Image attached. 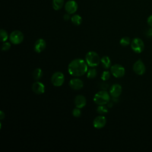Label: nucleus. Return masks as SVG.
<instances>
[{
    "mask_svg": "<svg viewBox=\"0 0 152 152\" xmlns=\"http://www.w3.org/2000/svg\"><path fill=\"white\" fill-rule=\"evenodd\" d=\"M86 103L87 100L85 96L81 94H78L75 96L74 99V104L75 105V107L81 109L86 105Z\"/></svg>",
    "mask_w": 152,
    "mask_h": 152,
    "instance_id": "nucleus-15",
    "label": "nucleus"
},
{
    "mask_svg": "<svg viewBox=\"0 0 152 152\" xmlns=\"http://www.w3.org/2000/svg\"><path fill=\"white\" fill-rule=\"evenodd\" d=\"M69 86L74 90H79L83 87L84 83L81 79L78 78H74L69 80Z\"/></svg>",
    "mask_w": 152,
    "mask_h": 152,
    "instance_id": "nucleus-12",
    "label": "nucleus"
},
{
    "mask_svg": "<svg viewBox=\"0 0 152 152\" xmlns=\"http://www.w3.org/2000/svg\"><path fill=\"white\" fill-rule=\"evenodd\" d=\"M109 93L106 90H101L95 94L93 98L94 103L98 105H105L109 102Z\"/></svg>",
    "mask_w": 152,
    "mask_h": 152,
    "instance_id": "nucleus-2",
    "label": "nucleus"
},
{
    "mask_svg": "<svg viewBox=\"0 0 152 152\" xmlns=\"http://www.w3.org/2000/svg\"><path fill=\"white\" fill-rule=\"evenodd\" d=\"M131 48L134 52L140 53L144 50V44L141 39L135 37L131 42Z\"/></svg>",
    "mask_w": 152,
    "mask_h": 152,
    "instance_id": "nucleus-6",
    "label": "nucleus"
},
{
    "mask_svg": "<svg viewBox=\"0 0 152 152\" xmlns=\"http://www.w3.org/2000/svg\"><path fill=\"white\" fill-rule=\"evenodd\" d=\"M122 87L119 84H113L110 88V94L113 98H118L122 93Z\"/></svg>",
    "mask_w": 152,
    "mask_h": 152,
    "instance_id": "nucleus-14",
    "label": "nucleus"
},
{
    "mask_svg": "<svg viewBox=\"0 0 152 152\" xmlns=\"http://www.w3.org/2000/svg\"><path fill=\"white\" fill-rule=\"evenodd\" d=\"M106 124V118L103 115H99L96 116L93 121V126L96 129H101L103 128Z\"/></svg>",
    "mask_w": 152,
    "mask_h": 152,
    "instance_id": "nucleus-9",
    "label": "nucleus"
},
{
    "mask_svg": "<svg viewBox=\"0 0 152 152\" xmlns=\"http://www.w3.org/2000/svg\"><path fill=\"white\" fill-rule=\"evenodd\" d=\"M1 34V40L2 42H5L8 38V34L7 31L4 29H1L0 30Z\"/></svg>",
    "mask_w": 152,
    "mask_h": 152,
    "instance_id": "nucleus-23",
    "label": "nucleus"
},
{
    "mask_svg": "<svg viewBox=\"0 0 152 152\" xmlns=\"http://www.w3.org/2000/svg\"><path fill=\"white\" fill-rule=\"evenodd\" d=\"M64 20L65 21H68L70 19V15H69V14L67 13V14H65L64 15Z\"/></svg>",
    "mask_w": 152,
    "mask_h": 152,
    "instance_id": "nucleus-29",
    "label": "nucleus"
},
{
    "mask_svg": "<svg viewBox=\"0 0 152 152\" xmlns=\"http://www.w3.org/2000/svg\"><path fill=\"white\" fill-rule=\"evenodd\" d=\"M119 43L122 46H127L131 43L130 39L128 37H123L119 41Z\"/></svg>",
    "mask_w": 152,
    "mask_h": 152,
    "instance_id": "nucleus-22",
    "label": "nucleus"
},
{
    "mask_svg": "<svg viewBox=\"0 0 152 152\" xmlns=\"http://www.w3.org/2000/svg\"><path fill=\"white\" fill-rule=\"evenodd\" d=\"M72 114L73 116H74L75 118H78L81 115V111L80 108L76 107L74 109H73V110L72 111Z\"/></svg>",
    "mask_w": 152,
    "mask_h": 152,
    "instance_id": "nucleus-25",
    "label": "nucleus"
},
{
    "mask_svg": "<svg viewBox=\"0 0 152 152\" xmlns=\"http://www.w3.org/2000/svg\"><path fill=\"white\" fill-rule=\"evenodd\" d=\"M78 9V4L74 0H69L65 5V10L67 13L72 14L75 13Z\"/></svg>",
    "mask_w": 152,
    "mask_h": 152,
    "instance_id": "nucleus-10",
    "label": "nucleus"
},
{
    "mask_svg": "<svg viewBox=\"0 0 152 152\" xmlns=\"http://www.w3.org/2000/svg\"><path fill=\"white\" fill-rule=\"evenodd\" d=\"M50 80L55 87H61L65 81V76L62 72L56 71L52 74Z\"/></svg>",
    "mask_w": 152,
    "mask_h": 152,
    "instance_id": "nucleus-5",
    "label": "nucleus"
},
{
    "mask_svg": "<svg viewBox=\"0 0 152 152\" xmlns=\"http://www.w3.org/2000/svg\"><path fill=\"white\" fill-rule=\"evenodd\" d=\"M147 23L149 26L152 27V15L149 16L147 18Z\"/></svg>",
    "mask_w": 152,
    "mask_h": 152,
    "instance_id": "nucleus-28",
    "label": "nucleus"
},
{
    "mask_svg": "<svg viewBox=\"0 0 152 152\" xmlns=\"http://www.w3.org/2000/svg\"><path fill=\"white\" fill-rule=\"evenodd\" d=\"M64 3V0H53L52 6L55 10H59L62 8Z\"/></svg>",
    "mask_w": 152,
    "mask_h": 152,
    "instance_id": "nucleus-18",
    "label": "nucleus"
},
{
    "mask_svg": "<svg viewBox=\"0 0 152 152\" xmlns=\"http://www.w3.org/2000/svg\"><path fill=\"white\" fill-rule=\"evenodd\" d=\"M32 91L37 94H42L45 91V86L40 81H36L31 86Z\"/></svg>",
    "mask_w": 152,
    "mask_h": 152,
    "instance_id": "nucleus-11",
    "label": "nucleus"
},
{
    "mask_svg": "<svg viewBox=\"0 0 152 152\" xmlns=\"http://www.w3.org/2000/svg\"><path fill=\"white\" fill-rule=\"evenodd\" d=\"M100 63L104 69H108L112 66L110 59L107 56H104L102 57L100 59Z\"/></svg>",
    "mask_w": 152,
    "mask_h": 152,
    "instance_id": "nucleus-16",
    "label": "nucleus"
},
{
    "mask_svg": "<svg viewBox=\"0 0 152 152\" xmlns=\"http://www.w3.org/2000/svg\"><path fill=\"white\" fill-rule=\"evenodd\" d=\"M4 118H5V113L2 110H1L0 111V119L2 121Z\"/></svg>",
    "mask_w": 152,
    "mask_h": 152,
    "instance_id": "nucleus-30",
    "label": "nucleus"
},
{
    "mask_svg": "<svg viewBox=\"0 0 152 152\" xmlns=\"http://www.w3.org/2000/svg\"><path fill=\"white\" fill-rule=\"evenodd\" d=\"M132 69L134 72L139 75H143L145 72V65L141 59H138L134 64Z\"/></svg>",
    "mask_w": 152,
    "mask_h": 152,
    "instance_id": "nucleus-8",
    "label": "nucleus"
},
{
    "mask_svg": "<svg viewBox=\"0 0 152 152\" xmlns=\"http://www.w3.org/2000/svg\"><path fill=\"white\" fill-rule=\"evenodd\" d=\"M46 46V41L43 39H38L35 42L33 48L36 52L37 53H40L43 50H45Z\"/></svg>",
    "mask_w": 152,
    "mask_h": 152,
    "instance_id": "nucleus-13",
    "label": "nucleus"
},
{
    "mask_svg": "<svg viewBox=\"0 0 152 152\" xmlns=\"http://www.w3.org/2000/svg\"><path fill=\"white\" fill-rule=\"evenodd\" d=\"M11 48V43L8 42H5L3 43L1 46V50L3 51L8 50Z\"/></svg>",
    "mask_w": 152,
    "mask_h": 152,
    "instance_id": "nucleus-26",
    "label": "nucleus"
},
{
    "mask_svg": "<svg viewBox=\"0 0 152 152\" xmlns=\"http://www.w3.org/2000/svg\"><path fill=\"white\" fill-rule=\"evenodd\" d=\"M97 74V72L96 69L94 68V67H91V68L87 70V77L88 79L94 78Z\"/></svg>",
    "mask_w": 152,
    "mask_h": 152,
    "instance_id": "nucleus-20",
    "label": "nucleus"
},
{
    "mask_svg": "<svg viewBox=\"0 0 152 152\" xmlns=\"http://www.w3.org/2000/svg\"><path fill=\"white\" fill-rule=\"evenodd\" d=\"M88 65L85 61L76 58L71 61L68 65L69 74L74 77H79L84 75L88 70Z\"/></svg>",
    "mask_w": 152,
    "mask_h": 152,
    "instance_id": "nucleus-1",
    "label": "nucleus"
},
{
    "mask_svg": "<svg viewBox=\"0 0 152 152\" xmlns=\"http://www.w3.org/2000/svg\"><path fill=\"white\" fill-rule=\"evenodd\" d=\"M110 71L115 78H121L124 76L125 73L124 67L118 64L112 65L110 68Z\"/></svg>",
    "mask_w": 152,
    "mask_h": 152,
    "instance_id": "nucleus-7",
    "label": "nucleus"
},
{
    "mask_svg": "<svg viewBox=\"0 0 152 152\" xmlns=\"http://www.w3.org/2000/svg\"><path fill=\"white\" fill-rule=\"evenodd\" d=\"M146 34L148 37H152V27L151 28H149L147 31V33H146Z\"/></svg>",
    "mask_w": 152,
    "mask_h": 152,
    "instance_id": "nucleus-27",
    "label": "nucleus"
},
{
    "mask_svg": "<svg viewBox=\"0 0 152 152\" xmlns=\"http://www.w3.org/2000/svg\"><path fill=\"white\" fill-rule=\"evenodd\" d=\"M24 34L19 30H14L10 34V41L13 45H19L24 40Z\"/></svg>",
    "mask_w": 152,
    "mask_h": 152,
    "instance_id": "nucleus-4",
    "label": "nucleus"
},
{
    "mask_svg": "<svg viewBox=\"0 0 152 152\" xmlns=\"http://www.w3.org/2000/svg\"><path fill=\"white\" fill-rule=\"evenodd\" d=\"M43 74V71H42V69L40 68H36L33 71V73H32V75H33V78L36 81H39L42 77Z\"/></svg>",
    "mask_w": 152,
    "mask_h": 152,
    "instance_id": "nucleus-17",
    "label": "nucleus"
},
{
    "mask_svg": "<svg viewBox=\"0 0 152 152\" xmlns=\"http://www.w3.org/2000/svg\"><path fill=\"white\" fill-rule=\"evenodd\" d=\"M71 21L75 26H79L82 23V18L78 14H75L71 17Z\"/></svg>",
    "mask_w": 152,
    "mask_h": 152,
    "instance_id": "nucleus-19",
    "label": "nucleus"
},
{
    "mask_svg": "<svg viewBox=\"0 0 152 152\" xmlns=\"http://www.w3.org/2000/svg\"><path fill=\"white\" fill-rule=\"evenodd\" d=\"M110 77V73L109 71H104L102 72L101 75V78L103 81L108 80Z\"/></svg>",
    "mask_w": 152,
    "mask_h": 152,
    "instance_id": "nucleus-24",
    "label": "nucleus"
},
{
    "mask_svg": "<svg viewBox=\"0 0 152 152\" xmlns=\"http://www.w3.org/2000/svg\"><path fill=\"white\" fill-rule=\"evenodd\" d=\"M85 59L88 66L90 67H96L98 66L101 59L98 53L94 51L88 52L86 55Z\"/></svg>",
    "mask_w": 152,
    "mask_h": 152,
    "instance_id": "nucleus-3",
    "label": "nucleus"
},
{
    "mask_svg": "<svg viewBox=\"0 0 152 152\" xmlns=\"http://www.w3.org/2000/svg\"><path fill=\"white\" fill-rule=\"evenodd\" d=\"M97 112L100 115H104L108 112V109L105 105H99L97 108Z\"/></svg>",
    "mask_w": 152,
    "mask_h": 152,
    "instance_id": "nucleus-21",
    "label": "nucleus"
}]
</instances>
